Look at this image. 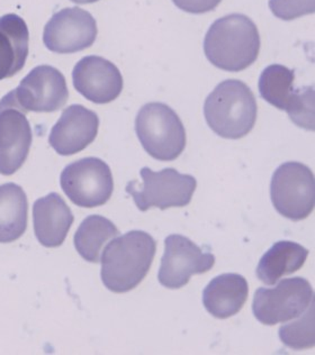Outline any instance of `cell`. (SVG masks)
<instances>
[{
	"label": "cell",
	"mask_w": 315,
	"mask_h": 355,
	"mask_svg": "<svg viewBox=\"0 0 315 355\" xmlns=\"http://www.w3.org/2000/svg\"><path fill=\"white\" fill-rule=\"evenodd\" d=\"M257 112L251 89L235 79L221 83L204 105L208 126L223 139H239L248 135L256 124Z\"/></svg>",
	"instance_id": "cell-3"
},
{
	"label": "cell",
	"mask_w": 315,
	"mask_h": 355,
	"mask_svg": "<svg viewBox=\"0 0 315 355\" xmlns=\"http://www.w3.org/2000/svg\"><path fill=\"white\" fill-rule=\"evenodd\" d=\"M143 148L153 159L173 161L186 148V130L179 116L161 103L144 105L135 119Z\"/></svg>",
	"instance_id": "cell-4"
},
{
	"label": "cell",
	"mask_w": 315,
	"mask_h": 355,
	"mask_svg": "<svg viewBox=\"0 0 315 355\" xmlns=\"http://www.w3.org/2000/svg\"><path fill=\"white\" fill-rule=\"evenodd\" d=\"M75 217L59 193L36 200L33 206L34 232L45 248H58L68 235Z\"/></svg>",
	"instance_id": "cell-16"
},
{
	"label": "cell",
	"mask_w": 315,
	"mask_h": 355,
	"mask_svg": "<svg viewBox=\"0 0 315 355\" xmlns=\"http://www.w3.org/2000/svg\"><path fill=\"white\" fill-rule=\"evenodd\" d=\"M294 72L284 65H269L259 79V92L267 103L285 110L298 128L314 130V89L294 88Z\"/></svg>",
	"instance_id": "cell-5"
},
{
	"label": "cell",
	"mask_w": 315,
	"mask_h": 355,
	"mask_svg": "<svg viewBox=\"0 0 315 355\" xmlns=\"http://www.w3.org/2000/svg\"><path fill=\"white\" fill-rule=\"evenodd\" d=\"M157 251V243L146 232H128L108 243L101 255V280L108 291H133L146 278Z\"/></svg>",
	"instance_id": "cell-1"
},
{
	"label": "cell",
	"mask_w": 315,
	"mask_h": 355,
	"mask_svg": "<svg viewBox=\"0 0 315 355\" xmlns=\"http://www.w3.org/2000/svg\"><path fill=\"white\" fill-rule=\"evenodd\" d=\"M60 182L68 198L79 207H99L113 195L112 171L97 157H86L69 164L61 173Z\"/></svg>",
	"instance_id": "cell-9"
},
{
	"label": "cell",
	"mask_w": 315,
	"mask_h": 355,
	"mask_svg": "<svg viewBox=\"0 0 315 355\" xmlns=\"http://www.w3.org/2000/svg\"><path fill=\"white\" fill-rule=\"evenodd\" d=\"M260 51L256 24L241 14L224 16L208 30L204 41L206 58L216 68L239 72L255 63Z\"/></svg>",
	"instance_id": "cell-2"
},
{
	"label": "cell",
	"mask_w": 315,
	"mask_h": 355,
	"mask_svg": "<svg viewBox=\"0 0 315 355\" xmlns=\"http://www.w3.org/2000/svg\"><path fill=\"white\" fill-rule=\"evenodd\" d=\"M176 6L191 14L211 12L220 5L222 0H173Z\"/></svg>",
	"instance_id": "cell-24"
},
{
	"label": "cell",
	"mask_w": 315,
	"mask_h": 355,
	"mask_svg": "<svg viewBox=\"0 0 315 355\" xmlns=\"http://www.w3.org/2000/svg\"><path fill=\"white\" fill-rule=\"evenodd\" d=\"M214 264V255L204 253L187 237L170 235L164 241L158 279L168 289H179L189 282L191 275L207 272Z\"/></svg>",
	"instance_id": "cell-11"
},
{
	"label": "cell",
	"mask_w": 315,
	"mask_h": 355,
	"mask_svg": "<svg viewBox=\"0 0 315 355\" xmlns=\"http://www.w3.org/2000/svg\"><path fill=\"white\" fill-rule=\"evenodd\" d=\"M28 202L22 187L0 186V243H12L24 234L27 227Z\"/></svg>",
	"instance_id": "cell-20"
},
{
	"label": "cell",
	"mask_w": 315,
	"mask_h": 355,
	"mask_svg": "<svg viewBox=\"0 0 315 355\" xmlns=\"http://www.w3.org/2000/svg\"><path fill=\"white\" fill-rule=\"evenodd\" d=\"M12 92L24 113H53L61 110L69 98L66 78L50 65L36 67Z\"/></svg>",
	"instance_id": "cell-12"
},
{
	"label": "cell",
	"mask_w": 315,
	"mask_h": 355,
	"mask_svg": "<svg viewBox=\"0 0 315 355\" xmlns=\"http://www.w3.org/2000/svg\"><path fill=\"white\" fill-rule=\"evenodd\" d=\"M95 18L83 9L65 8L54 14L45 25L43 41L56 53H76L88 49L97 37Z\"/></svg>",
	"instance_id": "cell-13"
},
{
	"label": "cell",
	"mask_w": 315,
	"mask_h": 355,
	"mask_svg": "<svg viewBox=\"0 0 315 355\" xmlns=\"http://www.w3.org/2000/svg\"><path fill=\"white\" fill-rule=\"evenodd\" d=\"M309 251L298 243L280 241L266 252L257 268L259 280L273 286L284 275L296 272L304 266Z\"/></svg>",
	"instance_id": "cell-19"
},
{
	"label": "cell",
	"mask_w": 315,
	"mask_h": 355,
	"mask_svg": "<svg viewBox=\"0 0 315 355\" xmlns=\"http://www.w3.org/2000/svg\"><path fill=\"white\" fill-rule=\"evenodd\" d=\"M269 8L276 17L291 21L300 16L313 14L314 0H269Z\"/></svg>",
	"instance_id": "cell-23"
},
{
	"label": "cell",
	"mask_w": 315,
	"mask_h": 355,
	"mask_svg": "<svg viewBox=\"0 0 315 355\" xmlns=\"http://www.w3.org/2000/svg\"><path fill=\"white\" fill-rule=\"evenodd\" d=\"M72 78L77 92L95 104L112 103L122 92V74L104 58H83L76 64Z\"/></svg>",
	"instance_id": "cell-14"
},
{
	"label": "cell",
	"mask_w": 315,
	"mask_h": 355,
	"mask_svg": "<svg viewBox=\"0 0 315 355\" xmlns=\"http://www.w3.org/2000/svg\"><path fill=\"white\" fill-rule=\"evenodd\" d=\"M314 302V291L307 279H284L276 288H259L253 302V314L264 325L286 323L304 314Z\"/></svg>",
	"instance_id": "cell-8"
},
{
	"label": "cell",
	"mask_w": 315,
	"mask_h": 355,
	"mask_svg": "<svg viewBox=\"0 0 315 355\" xmlns=\"http://www.w3.org/2000/svg\"><path fill=\"white\" fill-rule=\"evenodd\" d=\"M32 128L14 92L0 101V173L12 175L21 169L32 146Z\"/></svg>",
	"instance_id": "cell-10"
},
{
	"label": "cell",
	"mask_w": 315,
	"mask_h": 355,
	"mask_svg": "<svg viewBox=\"0 0 315 355\" xmlns=\"http://www.w3.org/2000/svg\"><path fill=\"white\" fill-rule=\"evenodd\" d=\"M280 338L286 347L293 349L314 347V302L307 308V314L302 318L280 327Z\"/></svg>",
	"instance_id": "cell-22"
},
{
	"label": "cell",
	"mask_w": 315,
	"mask_h": 355,
	"mask_svg": "<svg viewBox=\"0 0 315 355\" xmlns=\"http://www.w3.org/2000/svg\"><path fill=\"white\" fill-rule=\"evenodd\" d=\"M28 30L14 14L0 17V80L21 71L28 55Z\"/></svg>",
	"instance_id": "cell-18"
},
{
	"label": "cell",
	"mask_w": 315,
	"mask_h": 355,
	"mask_svg": "<svg viewBox=\"0 0 315 355\" xmlns=\"http://www.w3.org/2000/svg\"><path fill=\"white\" fill-rule=\"evenodd\" d=\"M249 295L247 280L238 273H224L213 279L203 293L206 311L216 318L225 320L242 309Z\"/></svg>",
	"instance_id": "cell-17"
},
{
	"label": "cell",
	"mask_w": 315,
	"mask_h": 355,
	"mask_svg": "<svg viewBox=\"0 0 315 355\" xmlns=\"http://www.w3.org/2000/svg\"><path fill=\"white\" fill-rule=\"evenodd\" d=\"M99 128L97 114L81 105H71L51 130L49 143L60 155H72L95 141Z\"/></svg>",
	"instance_id": "cell-15"
},
{
	"label": "cell",
	"mask_w": 315,
	"mask_h": 355,
	"mask_svg": "<svg viewBox=\"0 0 315 355\" xmlns=\"http://www.w3.org/2000/svg\"><path fill=\"white\" fill-rule=\"evenodd\" d=\"M119 234V230L110 219L92 215L81 223L76 232V250L81 258L92 263H99L104 246Z\"/></svg>",
	"instance_id": "cell-21"
},
{
	"label": "cell",
	"mask_w": 315,
	"mask_h": 355,
	"mask_svg": "<svg viewBox=\"0 0 315 355\" xmlns=\"http://www.w3.org/2000/svg\"><path fill=\"white\" fill-rule=\"evenodd\" d=\"M142 184L131 181L126 186V193L133 197L141 211L150 208L164 210L171 207H185L191 202L197 181L193 175H182L175 169L160 172L143 168L140 171Z\"/></svg>",
	"instance_id": "cell-6"
},
{
	"label": "cell",
	"mask_w": 315,
	"mask_h": 355,
	"mask_svg": "<svg viewBox=\"0 0 315 355\" xmlns=\"http://www.w3.org/2000/svg\"><path fill=\"white\" fill-rule=\"evenodd\" d=\"M275 209L286 218L302 220L313 213L315 181L312 170L300 162H286L275 171L271 186Z\"/></svg>",
	"instance_id": "cell-7"
},
{
	"label": "cell",
	"mask_w": 315,
	"mask_h": 355,
	"mask_svg": "<svg viewBox=\"0 0 315 355\" xmlns=\"http://www.w3.org/2000/svg\"><path fill=\"white\" fill-rule=\"evenodd\" d=\"M71 1L76 3H92L99 1V0H71Z\"/></svg>",
	"instance_id": "cell-25"
}]
</instances>
